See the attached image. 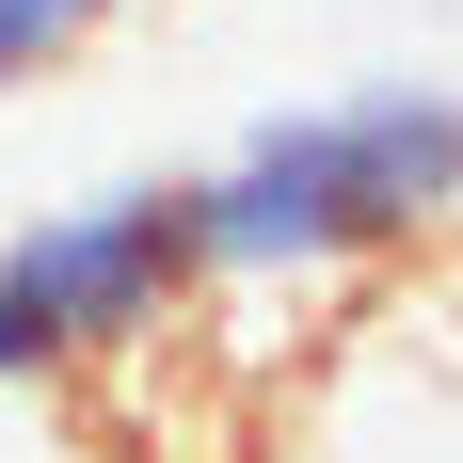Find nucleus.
Segmentation results:
<instances>
[{
	"mask_svg": "<svg viewBox=\"0 0 463 463\" xmlns=\"http://www.w3.org/2000/svg\"><path fill=\"white\" fill-rule=\"evenodd\" d=\"M463 192V96L448 80H335L288 96L192 176V256L208 304H335L448 240Z\"/></svg>",
	"mask_w": 463,
	"mask_h": 463,
	"instance_id": "1",
	"label": "nucleus"
},
{
	"mask_svg": "<svg viewBox=\"0 0 463 463\" xmlns=\"http://www.w3.org/2000/svg\"><path fill=\"white\" fill-rule=\"evenodd\" d=\"M256 463H463V272H368L288 352Z\"/></svg>",
	"mask_w": 463,
	"mask_h": 463,
	"instance_id": "2",
	"label": "nucleus"
},
{
	"mask_svg": "<svg viewBox=\"0 0 463 463\" xmlns=\"http://www.w3.org/2000/svg\"><path fill=\"white\" fill-rule=\"evenodd\" d=\"M0 272H16V304L48 320L64 383L160 368V352H192V320H208L192 176H112V192H80V208H33V224L0 240Z\"/></svg>",
	"mask_w": 463,
	"mask_h": 463,
	"instance_id": "3",
	"label": "nucleus"
},
{
	"mask_svg": "<svg viewBox=\"0 0 463 463\" xmlns=\"http://www.w3.org/2000/svg\"><path fill=\"white\" fill-rule=\"evenodd\" d=\"M112 16H128V0H0V96H16V80H48L64 48H96Z\"/></svg>",
	"mask_w": 463,
	"mask_h": 463,
	"instance_id": "4",
	"label": "nucleus"
},
{
	"mask_svg": "<svg viewBox=\"0 0 463 463\" xmlns=\"http://www.w3.org/2000/svg\"><path fill=\"white\" fill-rule=\"evenodd\" d=\"M0 463H112V431L64 383H0Z\"/></svg>",
	"mask_w": 463,
	"mask_h": 463,
	"instance_id": "5",
	"label": "nucleus"
},
{
	"mask_svg": "<svg viewBox=\"0 0 463 463\" xmlns=\"http://www.w3.org/2000/svg\"><path fill=\"white\" fill-rule=\"evenodd\" d=\"M0 383H64V352H48V320L16 304V272H0Z\"/></svg>",
	"mask_w": 463,
	"mask_h": 463,
	"instance_id": "6",
	"label": "nucleus"
},
{
	"mask_svg": "<svg viewBox=\"0 0 463 463\" xmlns=\"http://www.w3.org/2000/svg\"><path fill=\"white\" fill-rule=\"evenodd\" d=\"M448 240H463V192H448Z\"/></svg>",
	"mask_w": 463,
	"mask_h": 463,
	"instance_id": "7",
	"label": "nucleus"
}]
</instances>
